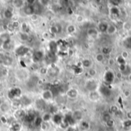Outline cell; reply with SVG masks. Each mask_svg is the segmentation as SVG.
I'll list each match as a JSON object with an SVG mask.
<instances>
[{
	"mask_svg": "<svg viewBox=\"0 0 131 131\" xmlns=\"http://www.w3.org/2000/svg\"><path fill=\"white\" fill-rule=\"evenodd\" d=\"M116 31H117V28H116V26L114 25H108V26H107V35H114L115 32H116Z\"/></svg>",
	"mask_w": 131,
	"mask_h": 131,
	"instance_id": "4",
	"label": "cell"
},
{
	"mask_svg": "<svg viewBox=\"0 0 131 131\" xmlns=\"http://www.w3.org/2000/svg\"><path fill=\"white\" fill-rule=\"evenodd\" d=\"M56 49H57V44L54 42V41H51L50 44H49V50H50V52L51 54H54L56 52Z\"/></svg>",
	"mask_w": 131,
	"mask_h": 131,
	"instance_id": "13",
	"label": "cell"
},
{
	"mask_svg": "<svg viewBox=\"0 0 131 131\" xmlns=\"http://www.w3.org/2000/svg\"><path fill=\"white\" fill-rule=\"evenodd\" d=\"M21 28H22V30H24V31L27 30V28H28V25H27L25 22H23V23L21 24Z\"/></svg>",
	"mask_w": 131,
	"mask_h": 131,
	"instance_id": "48",
	"label": "cell"
},
{
	"mask_svg": "<svg viewBox=\"0 0 131 131\" xmlns=\"http://www.w3.org/2000/svg\"><path fill=\"white\" fill-rule=\"evenodd\" d=\"M12 25H13V27L15 28H15H18L19 26H20V23L18 21H12Z\"/></svg>",
	"mask_w": 131,
	"mask_h": 131,
	"instance_id": "43",
	"label": "cell"
},
{
	"mask_svg": "<svg viewBox=\"0 0 131 131\" xmlns=\"http://www.w3.org/2000/svg\"><path fill=\"white\" fill-rule=\"evenodd\" d=\"M75 31V27L73 25H70L67 27V32L69 34H72Z\"/></svg>",
	"mask_w": 131,
	"mask_h": 131,
	"instance_id": "29",
	"label": "cell"
},
{
	"mask_svg": "<svg viewBox=\"0 0 131 131\" xmlns=\"http://www.w3.org/2000/svg\"><path fill=\"white\" fill-rule=\"evenodd\" d=\"M0 121L2 124H6V122H7V119L5 116H2L0 118Z\"/></svg>",
	"mask_w": 131,
	"mask_h": 131,
	"instance_id": "47",
	"label": "cell"
},
{
	"mask_svg": "<svg viewBox=\"0 0 131 131\" xmlns=\"http://www.w3.org/2000/svg\"><path fill=\"white\" fill-rule=\"evenodd\" d=\"M67 95L70 98H75L78 96V91L75 89H70L67 91Z\"/></svg>",
	"mask_w": 131,
	"mask_h": 131,
	"instance_id": "7",
	"label": "cell"
},
{
	"mask_svg": "<svg viewBox=\"0 0 131 131\" xmlns=\"http://www.w3.org/2000/svg\"><path fill=\"white\" fill-rule=\"evenodd\" d=\"M117 61H118V63L120 64V65L126 64V60H124L121 56H119V57L117 58Z\"/></svg>",
	"mask_w": 131,
	"mask_h": 131,
	"instance_id": "37",
	"label": "cell"
},
{
	"mask_svg": "<svg viewBox=\"0 0 131 131\" xmlns=\"http://www.w3.org/2000/svg\"><path fill=\"white\" fill-rule=\"evenodd\" d=\"M41 129H42V130H47L48 127H47L46 123H42V124H41Z\"/></svg>",
	"mask_w": 131,
	"mask_h": 131,
	"instance_id": "49",
	"label": "cell"
},
{
	"mask_svg": "<svg viewBox=\"0 0 131 131\" xmlns=\"http://www.w3.org/2000/svg\"><path fill=\"white\" fill-rule=\"evenodd\" d=\"M121 57H122L124 60H126V59L128 58V53L126 52V51H123V52H122V54H121Z\"/></svg>",
	"mask_w": 131,
	"mask_h": 131,
	"instance_id": "45",
	"label": "cell"
},
{
	"mask_svg": "<svg viewBox=\"0 0 131 131\" xmlns=\"http://www.w3.org/2000/svg\"><path fill=\"white\" fill-rule=\"evenodd\" d=\"M48 73L51 75V76H55L58 74V69L55 67V66H51L49 70L48 71Z\"/></svg>",
	"mask_w": 131,
	"mask_h": 131,
	"instance_id": "9",
	"label": "cell"
},
{
	"mask_svg": "<svg viewBox=\"0 0 131 131\" xmlns=\"http://www.w3.org/2000/svg\"><path fill=\"white\" fill-rule=\"evenodd\" d=\"M129 80H130V81H131V74H129Z\"/></svg>",
	"mask_w": 131,
	"mask_h": 131,
	"instance_id": "61",
	"label": "cell"
},
{
	"mask_svg": "<svg viewBox=\"0 0 131 131\" xmlns=\"http://www.w3.org/2000/svg\"><path fill=\"white\" fill-rule=\"evenodd\" d=\"M12 62H13V60H12V58L11 57H9V56H6V57H5V58H2V63H3L5 65H7V66L11 65V64H12Z\"/></svg>",
	"mask_w": 131,
	"mask_h": 131,
	"instance_id": "11",
	"label": "cell"
},
{
	"mask_svg": "<svg viewBox=\"0 0 131 131\" xmlns=\"http://www.w3.org/2000/svg\"><path fill=\"white\" fill-rule=\"evenodd\" d=\"M97 34V31L94 28H89L88 30V35L90 36H94Z\"/></svg>",
	"mask_w": 131,
	"mask_h": 131,
	"instance_id": "32",
	"label": "cell"
},
{
	"mask_svg": "<svg viewBox=\"0 0 131 131\" xmlns=\"http://www.w3.org/2000/svg\"><path fill=\"white\" fill-rule=\"evenodd\" d=\"M14 2V5L17 7V8H21V6H23V3H24V2L23 1H21V0H19V1H14L13 2Z\"/></svg>",
	"mask_w": 131,
	"mask_h": 131,
	"instance_id": "36",
	"label": "cell"
},
{
	"mask_svg": "<svg viewBox=\"0 0 131 131\" xmlns=\"http://www.w3.org/2000/svg\"><path fill=\"white\" fill-rule=\"evenodd\" d=\"M124 96H125V97H129V96L130 95V92L129 91L126 90V91L124 92Z\"/></svg>",
	"mask_w": 131,
	"mask_h": 131,
	"instance_id": "51",
	"label": "cell"
},
{
	"mask_svg": "<svg viewBox=\"0 0 131 131\" xmlns=\"http://www.w3.org/2000/svg\"><path fill=\"white\" fill-rule=\"evenodd\" d=\"M86 88L88 89V91H91V92H94L96 88H97V84L94 81H89L87 82L86 84Z\"/></svg>",
	"mask_w": 131,
	"mask_h": 131,
	"instance_id": "1",
	"label": "cell"
},
{
	"mask_svg": "<svg viewBox=\"0 0 131 131\" xmlns=\"http://www.w3.org/2000/svg\"><path fill=\"white\" fill-rule=\"evenodd\" d=\"M53 94L51 93V90H45L42 93V97L45 100H50L52 98Z\"/></svg>",
	"mask_w": 131,
	"mask_h": 131,
	"instance_id": "5",
	"label": "cell"
},
{
	"mask_svg": "<svg viewBox=\"0 0 131 131\" xmlns=\"http://www.w3.org/2000/svg\"><path fill=\"white\" fill-rule=\"evenodd\" d=\"M114 75L112 72H110L108 71L107 74H106V76H105V79L107 82H111L113 80H114Z\"/></svg>",
	"mask_w": 131,
	"mask_h": 131,
	"instance_id": "20",
	"label": "cell"
},
{
	"mask_svg": "<svg viewBox=\"0 0 131 131\" xmlns=\"http://www.w3.org/2000/svg\"><path fill=\"white\" fill-rule=\"evenodd\" d=\"M100 91H101V93L103 95H104V96H109V95L111 94V91H110V89L107 88V87H106V86H102V87H101Z\"/></svg>",
	"mask_w": 131,
	"mask_h": 131,
	"instance_id": "8",
	"label": "cell"
},
{
	"mask_svg": "<svg viewBox=\"0 0 131 131\" xmlns=\"http://www.w3.org/2000/svg\"><path fill=\"white\" fill-rule=\"evenodd\" d=\"M34 123H35V125L36 127H41V124L43 123L42 118H41V117H35V121H34Z\"/></svg>",
	"mask_w": 131,
	"mask_h": 131,
	"instance_id": "23",
	"label": "cell"
},
{
	"mask_svg": "<svg viewBox=\"0 0 131 131\" xmlns=\"http://www.w3.org/2000/svg\"><path fill=\"white\" fill-rule=\"evenodd\" d=\"M10 41V38H9V35L6 33H4V34H2L0 35V41L2 42V43H5V42H7V41Z\"/></svg>",
	"mask_w": 131,
	"mask_h": 131,
	"instance_id": "15",
	"label": "cell"
},
{
	"mask_svg": "<svg viewBox=\"0 0 131 131\" xmlns=\"http://www.w3.org/2000/svg\"><path fill=\"white\" fill-rule=\"evenodd\" d=\"M37 19H38V16H37V15L33 14V15H31V21H37Z\"/></svg>",
	"mask_w": 131,
	"mask_h": 131,
	"instance_id": "46",
	"label": "cell"
},
{
	"mask_svg": "<svg viewBox=\"0 0 131 131\" xmlns=\"http://www.w3.org/2000/svg\"><path fill=\"white\" fill-rule=\"evenodd\" d=\"M53 121H54V122L55 124H60L63 121H62L61 116L59 115V114H55V115L53 117Z\"/></svg>",
	"mask_w": 131,
	"mask_h": 131,
	"instance_id": "19",
	"label": "cell"
},
{
	"mask_svg": "<svg viewBox=\"0 0 131 131\" xmlns=\"http://www.w3.org/2000/svg\"><path fill=\"white\" fill-rule=\"evenodd\" d=\"M8 98H9V99L12 100V99L14 98V96H13L12 93L11 92V91H9V92H8Z\"/></svg>",
	"mask_w": 131,
	"mask_h": 131,
	"instance_id": "54",
	"label": "cell"
},
{
	"mask_svg": "<svg viewBox=\"0 0 131 131\" xmlns=\"http://www.w3.org/2000/svg\"><path fill=\"white\" fill-rule=\"evenodd\" d=\"M106 124H107V126L108 127L112 128V127H114V121L112 119H111L110 121H108L107 122H106Z\"/></svg>",
	"mask_w": 131,
	"mask_h": 131,
	"instance_id": "40",
	"label": "cell"
},
{
	"mask_svg": "<svg viewBox=\"0 0 131 131\" xmlns=\"http://www.w3.org/2000/svg\"><path fill=\"white\" fill-rule=\"evenodd\" d=\"M111 51V49L109 48H107V47H104V48H102V54H109Z\"/></svg>",
	"mask_w": 131,
	"mask_h": 131,
	"instance_id": "39",
	"label": "cell"
},
{
	"mask_svg": "<svg viewBox=\"0 0 131 131\" xmlns=\"http://www.w3.org/2000/svg\"><path fill=\"white\" fill-rule=\"evenodd\" d=\"M4 16L5 18H8V19H10L13 17V14H12V12L9 9H6L5 12H4Z\"/></svg>",
	"mask_w": 131,
	"mask_h": 131,
	"instance_id": "21",
	"label": "cell"
},
{
	"mask_svg": "<svg viewBox=\"0 0 131 131\" xmlns=\"http://www.w3.org/2000/svg\"><path fill=\"white\" fill-rule=\"evenodd\" d=\"M41 74H46V73H48V70L46 68H42L41 70Z\"/></svg>",
	"mask_w": 131,
	"mask_h": 131,
	"instance_id": "55",
	"label": "cell"
},
{
	"mask_svg": "<svg viewBox=\"0 0 131 131\" xmlns=\"http://www.w3.org/2000/svg\"><path fill=\"white\" fill-rule=\"evenodd\" d=\"M95 58L98 62H102L104 60V54L102 53H98V54H96Z\"/></svg>",
	"mask_w": 131,
	"mask_h": 131,
	"instance_id": "26",
	"label": "cell"
},
{
	"mask_svg": "<svg viewBox=\"0 0 131 131\" xmlns=\"http://www.w3.org/2000/svg\"><path fill=\"white\" fill-rule=\"evenodd\" d=\"M108 63H109V65L112 66V65H114V64L115 61H114V60L113 58H111V59H109V61H108Z\"/></svg>",
	"mask_w": 131,
	"mask_h": 131,
	"instance_id": "50",
	"label": "cell"
},
{
	"mask_svg": "<svg viewBox=\"0 0 131 131\" xmlns=\"http://www.w3.org/2000/svg\"><path fill=\"white\" fill-rule=\"evenodd\" d=\"M29 51V48L25 46H20L16 49V54L18 55H24L25 54H27Z\"/></svg>",
	"mask_w": 131,
	"mask_h": 131,
	"instance_id": "2",
	"label": "cell"
},
{
	"mask_svg": "<svg viewBox=\"0 0 131 131\" xmlns=\"http://www.w3.org/2000/svg\"><path fill=\"white\" fill-rule=\"evenodd\" d=\"M24 12H25V14L27 15H31L35 14V13H34L33 8H32V6L30 5H27V6H25V7L24 8Z\"/></svg>",
	"mask_w": 131,
	"mask_h": 131,
	"instance_id": "6",
	"label": "cell"
},
{
	"mask_svg": "<svg viewBox=\"0 0 131 131\" xmlns=\"http://www.w3.org/2000/svg\"><path fill=\"white\" fill-rule=\"evenodd\" d=\"M6 28H7V29H8L9 31H13L15 30V28L13 27V25H12V23H9V24H8Z\"/></svg>",
	"mask_w": 131,
	"mask_h": 131,
	"instance_id": "42",
	"label": "cell"
},
{
	"mask_svg": "<svg viewBox=\"0 0 131 131\" xmlns=\"http://www.w3.org/2000/svg\"><path fill=\"white\" fill-rule=\"evenodd\" d=\"M77 21H78V22H81V21H83V17H82L81 15H78V16L77 17Z\"/></svg>",
	"mask_w": 131,
	"mask_h": 131,
	"instance_id": "52",
	"label": "cell"
},
{
	"mask_svg": "<svg viewBox=\"0 0 131 131\" xmlns=\"http://www.w3.org/2000/svg\"><path fill=\"white\" fill-rule=\"evenodd\" d=\"M20 39L21 41H28L29 39V35L26 32H22L20 34Z\"/></svg>",
	"mask_w": 131,
	"mask_h": 131,
	"instance_id": "24",
	"label": "cell"
},
{
	"mask_svg": "<svg viewBox=\"0 0 131 131\" xmlns=\"http://www.w3.org/2000/svg\"><path fill=\"white\" fill-rule=\"evenodd\" d=\"M51 119V114H44V116H43V117H42V121L45 122V123H47V122H48Z\"/></svg>",
	"mask_w": 131,
	"mask_h": 131,
	"instance_id": "27",
	"label": "cell"
},
{
	"mask_svg": "<svg viewBox=\"0 0 131 131\" xmlns=\"http://www.w3.org/2000/svg\"><path fill=\"white\" fill-rule=\"evenodd\" d=\"M44 54H43V52L41 51H37L34 53L33 54V61L35 62H37V61H39L40 60H41V58H43Z\"/></svg>",
	"mask_w": 131,
	"mask_h": 131,
	"instance_id": "3",
	"label": "cell"
},
{
	"mask_svg": "<svg viewBox=\"0 0 131 131\" xmlns=\"http://www.w3.org/2000/svg\"><path fill=\"white\" fill-rule=\"evenodd\" d=\"M2 28H3V26H2V25H0V31L2 29Z\"/></svg>",
	"mask_w": 131,
	"mask_h": 131,
	"instance_id": "62",
	"label": "cell"
},
{
	"mask_svg": "<svg viewBox=\"0 0 131 131\" xmlns=\"http://www.w3.org/2000/svg\"><path fill=\"white\" fill-rule=\"evenodd\" d=\"M61 31V28L60 26L58 25H54V26H51V28H50V33L51 34H56V33H58L59 31Z\"/></svg>",
	"mask_w": 131,
	"mask_h": 131,
	"instance_id": "16",
	"label": "cell"
},
{
	"mask_svg": "<svg viewBox=\"0 0 131 131\" xmlns=\"http://www.w3.org/2000/svg\"><path fill=\"white\" fill-rule=\"evenodd\" d=\"M127 117H128V119L129 120H130L131 121V112H129L127 114Z\"/></svg>",
	"mask_w": 131,
	"mask_h": 131,
	"instance_id": "58",
	"label": "cell"
},
{
	"mask_svg": "<svg viewBox=\"0 0 131 131\" xmlns=\"http://www.w3.org/2000/svg\"><path fill=\"white\" fill-rule=\"evenodd\" d=\"M111 119V116H110V114H104V117H103V120L105 121V122H107L108 121H110Z\"/></svg>",
	"mask_w": 131,
	"mask_h": 131,
	"instance_id": "41",
	"label": "cell"
},
{
	"mask_svg": "<svg viewBox=\"0 0 131 131\" xmlns=\"http://www.w3.org/2000/svg\"><path fill=\"white\" fill-rule=\"evenodd\" d=\"M2 100L0 99V106L2 105Z\"/></svg>",
	"mask_w": 131,
	"mask_h": 131,
	"instance_id": "63",
	"label": "cell"
},
{
	"mask_svg": "<svg viewBox=\"0 0 131 131\" xmlns=\"http://www.w3.org/2000/svg\"><path fill=\"white\" fill-rule=\"evenodd\" d=\"M111 12L114 15H118L119 13H120V11H119V9L117 8V6H114V7H112L111 8Z\"/></svg>",
	"mask_w": 131,
	"mask_h": 131,
	"instance_id": "28",
	"label": "cell"
},
{
	"mask_svg": "<svg viewBox=\"0 0 131 131\" xmlns=\"http://www.w3.org/2000/svg\"><path fill=\"white\" fill-rule=\"evenodd\" d=\"M2 48L4 50H6V51H8L9 49H11V42L10 41H7V42H5V43H2Z\"/></svg>",
	"mask_w": 131,
	"mask_h": 131,
	"instance_id": "25",
	"label": "cell"
},
{
	"mask_svg": "<svg viewBox=\"0 0 131 131\" xmlns=\"http://www.w3.org/2000/svg\"><path fill=\"white\" fill-rule=\"evenodd\" d=\"M123 28H124V29L126 30V31H130V30H131V23L130 22H128V21L124 23Z\"/></svg>",
	"mask_w": 131,
	"mask_h": 131,
	"instance_id": "31",
	"label": "cell"
},
{
	"mask_svg": "<svg viewBox=\"0 0 131 131\" xmlns=\"http://www.w3.org/2000/svg\"><path fill=\"white\" fill-rule=\"evenodd\" d=\"M20 104H21V102H20V101H15L12 103V105H13V107H14L18 108V107L20 106Z\"/></svg>",
	"mask_w": 131,
	"mask_h": 131,
	"instance_id": "44",
	"label": "cell"
},
{
	"mask_svg": "<svg viewBox=\"0 0 131 131\" xmlns=\"http://www.w3.org/2000/svg\"><path fill=\"white\" fill-rule=\"evenodd\" d=\"M124 44L127 46V48L131 49V37L127 38L125 41H124Z\"/></svg>",
	"mask_w": 131,
	"mask_h": 131,
	"instance_id": "34",
	"label": "cell"
},
{
	"mask_svg": "<svg viewBox=\"0 0 131 131\" xmlns=\"http://www.w3.org/2000/svg\"><path fill=\"white\" fill-rule=\"evenodd\" d=\"M88 74H89L91 77H94V76L97 74V71H96L95 69L91 68V69H89V71H88Z\"/></svg>",
	"mask_w": 131,
	"mask_h": 131,
	"instance_id": "38",
	"label": "cell"
},
{
	"mask_svg": "<svg viewBox=\"0 0 131 131\" xmlns=\"http://www.w3.org/2000/svg\"><path fill=\"white\" fill-rule=\"evenodd\" d=\"M15 117L17 118H23L25 117V114L24 113V111L22 110H18L16 113H15Z\"/></svg>",
	"mask_w": 131,
	"mask_h": 131,
	"instance_id": "22",
	"label": "cell"
},
{
	"mask_svg": "<svg viewBox=\"0 0 131 131\" xmlns=\"http://www.w3.org/2000/svg\"><path fill=\"white\" fill-rule=\"evenodd\" d=\"M112 111H114V112H116V111H118V108H117V107H112Z\"/></svg>",
	"mask_w": 131,
	"mask_h": 131,
	"instance_id": "57",
	"label": "cell"
},
{
	"mask_svg": "<svg viewBox=\"0 0 131 131\" xmlns=\"http://www.w3.org/2000/svg\"><path fill=\"white\" fill-rule=\"evenodd\" d=\"M82 65H83L84 68H91V65H92V62H91V61L89 60V59H84V60L82 61Z\"/></svg>",
	"mask_w": 131,
	"mask_h": 131,
	"instance_id": "17",
	"label": "cell"
},
{
	"mask_svg": "<svg viewBox=\"0 0 131 131\" xmlns=\"http://www.w3.org/2000/svg\"><path fill=\"white\" fill-rule=\"evenodd\" d=\"M10 91H11V92L12 93V94H13L14 97H20V96H21V89H20V88H13V89H12V90H10Z\"/></svg>",
	"mask_w": 131,
	"mask_h": 131,
	"instance_id": "10",
	"label": "cell"
},
{
	"mask_svg": "<svg viewBox=\"0 0 131 131\" xmlns=\"http://www.w3.org/2000/svg\"><path fill=\"white\" fill-rule=\"evenodd\" d=\"M25 121H27V122H32V121H35V115L33 114H26L25 115Z\"/></svg>",
	"mask_w": 131,
	"mask_h": 131,
	"instance_id": "18",
	"label": "cell"
},
{
	"mask_svg": "<svg viewBox=\"0 0 131 131\" xmlns=\"http://www.w3.org/2000/svg\"><path fill=\"white\" fill-rule=\"evenodd\" d=\"M122 76H123V73H122V72L120 71V72H117V78L121 79V78H122Z\"/></svg>",
	"mask_w": 131,
	"mask_h": 131,
	"instance_id": "53",
	"label": "cell"
},
{
	"mask_svg": "<svg viewBox=\"0 0 131 131\" xmlns=\"http://www.w3.org/2000/svg\"><path fill=\"white\" fill-rule=\"evenodd\" d=\"M40 2L42 3V5H48V4L49 3L48 1H41Z\"/></svg>",
	"mask_w": 131,
	"mask_h": 131,
	"instance_id": "56",
	"label": "cell"
},
{
	"mask_svg": "<svg viewBox=\"0 0 131 131\" xmlns=\"http://www.w3.org/2000/svg\"><path fill=\"white\" fill-rule=\"evenodd\" d=\"M21 65H22L23 67H25V64L23 61H21Z\"/></svg>",
	"mask_w": 131,
	"mask_h": 131,
	"instance_id": "60",
	"label": "cell"
},
{
	"mask_svg": "<svg viewBox=\"0 0 131 131\" xmlns=\"http://www.w3.org/2000/svg\"><path fill=\"white\" fill-rule=\"evenodd\" d=\"M0 110L2 112H5V111H7L8 110V106L5 103H2V105L0 106Z\"/></svg>",
	"mask_w": 131,
	"mask_h": 131,
	"instance_id": "33",
	"label": "cell"
},
{
	"mask_svg": "<svg viewBox=\"0 0 131 131\" xmlns=\"http://www.w3.org/2000/svg\"><path fill=\"white\" fill-rule=\"evenodd\" d=\"M108 24L106 22H101L98 25V28L101 32H106L107 31V28Z\"/></svg>",
	"mask_w": 131,
	"mask_h": 131,
	"instance_id": "14",
	"label": "cell"
},
{
	"mask_svg": "<svg viewBox=\"0 0 131 131\" xmlns=\"http://www.w3.org/2000/svg\"><path fill=\"white\" fill-rule=\"evenodd\" d=\"M72 118L74 121H80L82 118V113L79 111H75L72 115Z\"/></svg>",
	"mask_w": 131,
	"mask_h": 131,
	"instance_id": "12",
	"label": "cell"
},
{
	"mask_svg": "<svg viewBox=\"0 0 131 131\" xmlns=\"http://www.w3.org/2000/svg\"><path fill=\"white\" fill-rule=\"evenodd\" d=\"M66 131H74V130L72 127H68V128H67V130Z\"/></svg>",
	"mask_w": 131,
	"mask_h": 131,
	"instance_id": "59",
	"label": "cell"
},
{
	"mask_svg": "<svg viewBox=\"0 0 131 131\" xmlns=\"http://www.w3.org/2000/svg\"><path fill=\"white\" fill-rule=\"evenodd\" d=\"M31 6L33 8V10H34V13H37V12H38L40 11V7H39L38 4L34 3Z\"/></svg>",
	"mask_w": 131,
	"mask_h": 131,
	"instance_id": "35",
	"label": "cell"
},
{
	"mask_svg": "<svg viewBox=\"0 0 131 131\" xmlns=\"http://www.w3.org/2000/svg\"><path fill=\"white\" fill-rule=\"evenodd\" d=\"M21 130V125L19 124H14L12 127V131H19Z\"/></svg>",
	"mask_w": 131,
	"mask_h": 131,
	"instance_id": "30",
	"label": "cell"
}]
</instances>
